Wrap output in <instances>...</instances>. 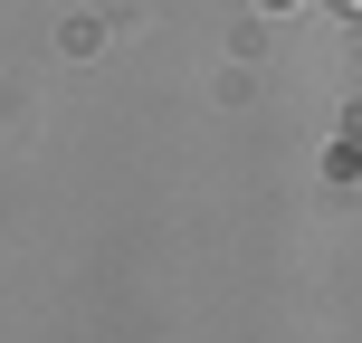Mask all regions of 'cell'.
Masks as SVG:
<instances>
[{"label": "cell", "instance_id": "6da1fadb", "mask_svg": "<svg viewBox=\"0 0 362 343\" xmlns=\"http://www.w3.org/2000/svg\"><path fill=\"white\" fill-rule=\"evenodd\" d=\"M334 10H362V0H334Z\"/></svg>", "mask_w": 362, "mask_h": 343}]
</instances>
